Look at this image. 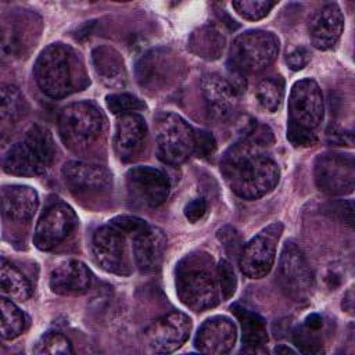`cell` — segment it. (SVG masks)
Instances as JSON below:
<instances>
[{
  "mask_svg": "<svg viewBox=\"0 0 355 355\" xmlns=\"http://www.w3.org/2000/svg\"><path fill=\"white\" fill-rule=\"evenodd\" d=\"M324 115V101L319 85L313 79L297 80L288 97V122L313 130Z\"/></svg>",
  "mask_w": 355,
  "mask_h": 355,
  "instance_id": "cell-12",
  "label": "cell"
},
{
  "mask_svg": "<svg viewBox=\"0 0 355 355\" xmlns=\"http://www.w3.org/2000/svg\"><path fill=\"white\" fill-rule=\"evenodd\" d=\"M344 301L348 302L347 311H348V312H352V291H348V294H347V297L344 298Z\"/></svg>",
  "mask_w": 355,
  "mask_h": 355,
  "instance_id": "cell-45",
  "label": "cell"
},
{
  "mask_svg": "<svg viewBox=\"0 0 355 355\" xmlns=\"http://www.w3.org/2000/svg\"><path fill=\"white\" fill-rule=\"evenodd\" d=\"M232 312L236 315L240 323L243 344L247 348H251L250 351L257 352L268 343V331L263 318L239 304L232 306Z\"/></svg>",
  "mask_w": 355,
  "mask_h": 355,
  "instance_id": "cell-27",
  "label": "cell"
},
{
  "mask_svg": "<svg viewBox=\"0 0 355 355\" xmlns=\"http://www.w3.org/2000/svg\"><path fill=\"white\" fill-rule=\"evenodd\" d=\"M0 290L10 300L25 301L32 294V287L21 270L6 258L0 263Z\"/></svg>",
  "mask_w": 355,
  "mask_h": 355,
  "instance_id": "cell-29",
  "label": "cell"
},
{
  "mask_svg": "<svg viewBox=\"0 0 355 355\" xmlns=\"http://www.w3.org/2000/svg\"><path fill=\"white\" fill-rule=\"evenodd\" d=\"M237 338L236 324L226 316H212L198 329L194 345L202 354L222 355L232 351Z\"/></svg>",
  "mask_w": 355,
  "mask_h": 355,
  "instance_id": "cell-18",
  "label": "cell"
},
{
  "mask_svg": "<svg viewBox=\"0 0 355 355\" xmlns=\"http://www.w3.org/2000/svg\"><path fill=\"white\" fill-rule=\"evenodd\" d=\"M105 130L101 110L90 101H78L64 107L58 115V133L73 153L85 154L100 140Z\"/></svg>",
  "mask_w": 355,
  "mask_h": 355,
  "instance_id": "cell-5",
  "label": "cell"
},
{
  "mask_svg": "<svg viewBox=\"0 0 355 355\" xmlns=\"http://www.w3.org/2000/svg\"><path fill=\"white\" fill-rule=\"evenodd\" d=\"M93 283L90 269L80 261L69 259L57 265L49 279L53 293L60 295H80L85 294Z\"/></svg>",
  "mask_w": 355,
  "mask_h": 355,
  "instance_id": "cell-23",
  "label": "cell"
},
{
  "mask_svg": "<svg viewBox=\"0 0 355 355\" xmlns=\"http://www.w3.org/2000/svg\"><path fill=\"white\" fill-rule=\"evenodd\" d=\"M92 64L101 79L108 87H122L126 83V69L121 54L110 47L100 46L92 53Z\"/></svg>",
  "mask_w": 355,
  "mask_h": 355,
  "instance_id": "cell-26",
  "label": "cell"
},
{
  "mask_svg": "<svg viewBox=\"0 0 355 355\" xmlns=\"http://www.w3.org/2000/svg\"><path fill=\"white\" fill-rule=\"evenodd\" d=\"M344 29V15L336 3H329L313 12L308 22L311 43L318 50L334 47Z\"/></svg>",
  "mask_w": 355,
  "mask_h": 355,
  "instance_id": "cell-21",
  "label": "cell"
},
{
  "mask_svg": "<svg viewBox=\"0 0 355 355\" xmlns=\"http://www.w3.org/2000/svg\"><path fill=\"white\" fill-rule=\"evenodd\" d=\"M146 139L147 125L141 115L132 112L118 118L114 133V148L122 161L135 159L144 148Z\"/></svg>",
  "mask_w": 355,
  "mask_h": 355,
  "instance_id": "cell-22",
  "label": "cell"
},
{
  "mask_svg": "<svg viewBox=\"0 0 355 355\" xmlns=\"http://www.w3.org/2000/svg\"><path fill=\"white\" fill-rule=\"evenodd\" d=\"M216 272H218V283H219L222 300H229L230 297H233L237 287L234 269L229 261L222 259L216 265Z\"/></svg>",
  "mask_w": 355,
  "mask_h": 355,
  "instance_id": "cell-37",
  "label": "cell"
},
{
  "mask_svg": "<svg viewBox=\"0 0 355 355\" xmlns=\"http://www.w3.org/2000/svg\"><path fill=\"white\" fill-rule=\"evenodd\" d=\"M176 293L190 309L214 308L222 300L214 258L202 251L187 254L176 265Z\"/></svg>",
  "mask_w": 355,
  "mask_h": 355,
  "instance_id": "cell-3",
  "label": "cell"
},
{
  "mask_svg": "<svg viewBox=\"0 0 355 355\" xmlns=\"http://www.w3.org/2000/svg\"><path fill=\"white\" fill-rule=\"evenodd\" d=\"M107 108L115 115L132 114L146 108V104L133 94L129 93H114L105 97Z\"/></svg>",
  "mask_w": 355,
  "mask_h": 355,
  "instance_id": "cell-35",
  "label": "cell"
},
{
  "mask_svg": "<svg viewBox=\"0 0 355 355\" xmlns=\"http://www.w3.org/2000/svg\"><path fill=\"white\" fill-rule=\"evenodd\" d=\"M176 64L166 50L148 51L137 64V78L141 86L161 89L173 80Z\"/></svg>",
  "mask_w": 355,
  "mask_h": 355,
  "instance_id": "cell-24",
  "label": "cell"
},
{
  "mask_svg": "<svg viewBox=\"0 0 355 355\" xmlns=\"http://www.w3.org/2000/svg\"><path fill=\"white\" fill-rule=\"evenodd\" d=\"M126 237L123 232L111 223L96 229L92 237V251L96 263L101 269L115 275L130 273Z\"/></svg>",
  "mask_w": 355,
  "mask_h": 355,
  "instance_id": "cell-11",
  "label": "cell"
},
{
  "mask_svg": "<svg viewBox=\"0 0 355 355\" xmlns=\"http://www.w3.org/2000/svg\"><path fill=\"white\" fill-rule=\"evenodd\" d=\"M313 176L318 189L330 196H345L355 187V159L347 153L319 154L313 165Z\"/></svg>",
  "mask_w": 355,
  "mask_h": 355,
  "instance_id": "cell-9",
  "label": "cell"
},
{
  "mask_svg": "<svg viewBox=\"0 0 355 355\" xmlns=\"http://www.w3.org/2000/svg\"><path fill=\"white\" fill-rule=\"evenodd\" d=\"M33 73L39 89L51 98L67 97L89 85L82 58L62 43H51L39 54Z\"/></svg>",
  "mask_w": 355,
  "mask_h": 355,
  "instance_id": "cell-2",
  "label": "cell"
},
{
  "mask_svg": "<svg viewBox=\"0 0 355 355\" xmlns=\"http://www.w3.org/2000/svg\"><path fill=\"white\" fill-rule=\"evenodd\" d=\"M277 280L287 297L297 302H306L313 291V273L300 247L287 241L283 245L279 266Z\"/></svg>",
  "mask_w": 355,
  "mask_h": 355,
  "instance_id": "cell-8",
  "label": "cell"
},
{
  "mask_svg": "<svg viewBox=\"0 0 355 355\" xmlns=\"http://www.w3.org/2000/svg\"><path fill=\"white\" fill-rule=\"evenodd\" d=\"M191 320L182 312H169L154 320L144 331L147 348L157 354H169L180 348L190 336Z\"/></svg>",
  "mask_w": 355,
  "mask_h": 355,
  "instance_id": "cell-14",
  "label": "cell"
},
{
  "mask_svg": "<svg viewBox=\"0 0 355 355\" xmlns=\"http://www.w3.org/2000/svg\"><path fill=\"white\" fill-rule=\"evenodd\" d=\"M320 330L309 329L305 324L297 327L293 333V341L297 345V348L304 354H322V336Z\"/></svg>",
  "mask_w": 355,
  "mask_h": 355,
  "instance_id": "cell-34",
  "label": "cell"
},
{
  "mask_svg": "<svg viewBox=\"0 0 355 355\" xmlns=\"http://www.w3.org/2000/svg\"><path fill=\"white\" fill-rule=\"evenodd\" d=\"M225 43V36L216 28L204 25L190 35L187 47L197 57L204 60H218L223 53Z\"/></svg>",
  "mask_w": 355,
  "mask_h": 355,
  "instance_id": "cell-28",
  "label": "cell"
},
{
  "mask_svg": "<svg viewBox=\"0 0 355 355\" xmlns=\"http://www.w3.org/2000/svg\"><path fill=\"white\" fill-rule=\"evenodd\" d=\"M1 308V337L4 340H12L18 337L26 327L25 313L6 297L0 298Z\"/></svg>",
  "mask_w": 355,
  "mask_h": 355,
  "instance_id": "cell-31",
  "label": "cell"
},
{
  "mask_svg": "<svg viewBox=\"0 0 355 355\" xmlns=\"http://www.w3.org/2000/svg\"><path fill=\"white\" fill-rule=\"evenodd\" d=\"M154 128L157 155L162 162L179 165L194 153V129L178 114L159 112Z\"/></svg>",
  "mask_w": 355,
  "mask_h": 355,
  "instance_id": "cell-7",
  "label": "cell"
},
{
  "mask_svg": "<svg viewBox=\"0 0 355 355\" xmlns=\"http://www.w3.org/2000/svg\"><path fill=\"white\" fill-rule=\"evenodd\" d=\"M275 352H276V354H279V352H286V354H294V351H293V349H290V348H287V347H277V348H275Z\"/></svg>",
  "mask_w": 355,
  "mask_h": 355,
  "instance_id": "cell-46",
  "label": "cell"
},
{
  "mask_svg": "<svg viewBox=\"0 0 355 355\" xmlns=\"http://www.w3.org/2000/svg\"><path fill=\"white\" fill-rule=\"evenodd\" d=\"M55 157V146L50 132L39 125L26 130L4 155L3 169L17 176H37L47 172Z\"/></svg>",
  "mask_w": 355,
  "mask_h": 355,
  "instance_id": "cell-4",
  "label": "cell"
},
{
  "mask_svg": "<svg viewBox=\"0 0 355 355\" xmlns=\"http://www.w3.org/2000/svg\"><path fill=\"white\" fill-rule=\"evenodd\" d=\"M126 189L135 204L155 208L168 198L169 180L157 168L133 166L126 172Z\"/></svg>",
  "mask_w": 355,
  "mask_h": 355,
  "instance_id": "cell-16",
  "label": "cell"
},
{
  "mask_svg": "<svg viewBox=\"0 0 355 355\" xmlns=\"http://www.w3.org/2000/svg\"><path fill=\"white\" fill-rule=\"evenodd\" d=\"M287 139L294 147H309L316 141L313 130L293 122H288L287 125Z\"/></svg>",
  "mask_w": 355,
  "mask_h": 355,
  "instance_id": "cell-39",
  "label": "cell"
},
{
  "mask_svg": "<svg viewBox=\"0 0 355 355\" xmlns=\"http://www.w3.org/2000/svg\"><path fill=\"white\" fill-rule=\"evenodd\" d=\"M279 54V39L261 29L239 35L230 47L229 67L241 73H257L266 69Z\"/></svg>",
  "mask_w": 355,
  "mask_h": 355,
  "instance_id": "cell-6",
  "label": "cell"
},
{
  "mask_svg": "<svg viewBox=\"0 0 355 355\" xmlns=\"http://www.w3.org/2000/svg\"><path fill=\"white\" fill-rule=\"evenodd\" d=\"M258 103L268 111H276L284 97V82L282 78H266L261 80L255 90Z\"/></svg>",
  "mask_w": 355,
  "mask_h": 355,
  "instance_id": "cell-32",
  "label": "cell"
},
{
  "mask_svg": "<svg viewBox=\"0 0 355 355\" xmlns=\"http://www.w3.org/2000/svg\"><path fill=\"white\" fill-rule=\"evenodd\" d=\"M42 24L35 12L19 11L10 15V22L4 19L1 28L3 54L21 55L26 49L35 47Z\"/></svg>",
  "mask_w": 355,
  "mask_h": 355,
  "instance_id": "cell-17",
  "label": "cell"
},
{
  "mask_svg": "<svg viewBox=\"0 0 355 355\" xmlns=\"http://www.w3.org/2000/svg\"><path fill=\"white\" fill-rule=\"evenodd\" d=\"M61 173L65 186L76 197L103 196L112 189L111 172L98 164L69 161L62 166Z\"/></svg>",
  "mask_w": 355,
  "mask_h": 355,
  "instance_id": "cell-13",
  "label": "cell"
},
{
  "mask_svg": "<svg viewBox=\"0 0 355 355\" xmlns=\"http://www.w3.org/2000/svg\"><path fill=\"white\" fill-rule=\"evenodd\" d=\"M201 90L208 115L215 121L227 119L237 107L239 93L227 79L208 73L201 80Z\"/></svg>",
  "mask_w": 355,
  "mask_h": 355,
  "instance_id": "cell-20",
  "label": "cell"
},
{
  "mask_svg": "<svg viewBox=\"0 0 355 355\" xmlns=\"http://www.w3.org/2000/svg\"><path fill=\"white\" fill-rule=\"evenodd\" d=\"M110 223L130 237H133L135 234L141 232L148 225L144 219L137 218V216H130V215L116 216V218L111 219Z\"/></svg>",
  "mask_w": 355,
  "mask_h": 355,
  "instance_id": "cell-41",
  "label": "cell"
},
{
  "mask_svg": "<svg viewBox=\"0 0 355 355\" xmlns=\"http://www.w3.org/2000/svg\"><path fill=\"white\" fill-rule=\"evenodd\" d=\"M205 211H207L205 200L204 198H196V200H191L189 204H186L184 216L190 222H197L198 219H201L204 216Z\"/></svg>",
  "mask_w": 355,
  "mask_h": 355,
  "instance_id": "cell-43",
  "label": "cell"
},
{
  "mask_svg": "<svg viewBox=\"0 0 355 355\" xmlns=\"http://www.w3.org/2000/svg\"><path fill=\"white\" fill-rule=\"evenodd\" d=\"M39 205L36 190L28 186L14 184L1 189V207L6 218L14 222H29Z\"/></svg>",
  "mask_w": 355,
  "mask_h": 355,
  "instance_id": "cell-25",
  "label": "cell"
},
{
  "mask_svg": "<svg viewBox=\"0 0 355 355\" xmlns=\"http://www.w3.org/2000/svg\"><path fill=\"white\" fill-rule=\"evenodd\" d=\"M311 60V53L306 47H295L291 53L287 54L286 62L293 71L302 69Z\"/></svg>",
  "mask_w": 355,
  "mask_h": 355,
  "instance_id": "cell-42",
  "label": "cell"
},
{
  "mask_svg": "<svg viewBox=\"0 0 355 355\" xmlns=\"http://www.w3.org/2000/svg\"><path fill=\"white\" fill-rule=\"evenodd\" d=\"M78 225L75 211L65 202L58 201L42 214L33 234V244L42 251H50L62 243Z\"/></svg>",
  "mask_w": 355,
  "mask_h": 355,
  "instance_id": "cell-15",
  "label": "cell"
},
{
  "mask_svg": "<svg viewBox=\"0 0 355 355\" xmlns=\"http://www.w3.org/2000/svg\"><path fill=\"white\" fill-rule=\"evenodd\" d=\"M218 240L222 243L226 254L232 258L234 257H240V252L243 250V240L240 233L232 227V226H223L222 229L218 230L216 233Z\"/></svg>",
  "mask_w": 355,
  "mask_h": 355,
  "instance_id": "cell-38",
  "label": "cell"
},
{
  "mask_svg": "<svg viewBox=\"0 0 355 355\" xmlns=\"http://www.w3.org/2000/svg\"><path fill=\"white\" fill-rule=\"evenodd\" d=\"M28 111V104L18 90L12 85H4L1 87V121L3 125L17 123Z\"/></svg>",
  "mask_w": 355,
  "mask_h": 355,
  "instance_id": "cell-30",
  "label": "cell"
},
{
  "mask_svg": "<svg viewBox=\"0 0 355 355\" xmlns=\"http://www.w3.org/2000/svg\"><path fill=\"white\" fill-rule=\"evenodd\" d=\"M233 8L239 15L245 19L257 21L269 14V11L276 6L275 1H259V0H239L232 3Z\"/></svg>",
  "mask_w": 355,
  "mask_h": 355,
  "instance_id": "cell-36",
  "label": "cell"
},
{
  "mask_svg": "<svg viewBox=\"0 0 355 355\" xmlns=\"http://www.w3.org/2000/svg\"><path fill=\"white\" fill-rule=\"evenodd\" d=\"M304 324H305L306 327H309V329L319 330V329L323 327L324 322H323V318H322L320 315H318V313H311V315H308V316L305 318Z\"/></svg>",
  "mask_w": 355,
  "mask_h": 355,
  "instance_id": "cell-44",
  "label": "cell"
},
{
  "mask_svg": "<svg viewBox=\"0 0 355 355\" xmlns=\"http://www.w3.org/2000/svg\"><path fill=\"white\" fill-rule=\"evenodd\" d=\"M133 258L141 273H153L159 269L166 250V236L162 229L147 225L132 237Z\"/></svg>",
  "mask_w": 355,
  "mask_h": 355,
  "instance_id": "cell-19",
  "label": "cell"
},
{
  "mask_svg": "<svg viewBox=\"0 0 355 355\" xmlns=\"http://www.w3.org/2000/svg\"><path fill=\"white\" fill-rule=\"evenodd\" d=\"M33 354H54V355H67L73 354L71 341L58 331H47L44 333L33 345Z\"/></svg>",
  "mask_w": 355,
  "mask_h": 355,
  "instance_id": "cell-33",
  "label": "cell"
},
{
  "mask_svg": "<svg viewBox=\"0 0 355 355\" xmlns=\"http://www.w3.org/2000/svg\"><path fill=\"white\" fill-rule=\"evenodd\" d=\"M216 150V140L207 130H194V154L200 158H209Z\"/></svg>",
  "mask_w": 355,
  "mask_h": 355,
  "instance_id": "cell-40",
  "label": "cell"
},
{
  "mask_svg": "<svg viewBox=\"0 0 355 355\" xmlns=\"http://www.w3.org/2000/svg\"><path fill=\"white\" fill-rule=\"evenodd\" d=\"M282 233L283 223L275 222L262 229L243 247L239 257V265L247 277L261 279L270 272Z\"/></svg>",
  "mask_w": 355,
  "mask_h": 355,
  "instance_id": "cell-10",
  "label": "cell"
},
{
  "mask_svg": "<svg viewBox=\"0 0 355 355\" xmlns=\"http://www.w3.org/2000/svg\"><path fill=\"white\" fill-rule=\"evenodd\" d=\"M220 172L230 190L241 198L255 200L275 189L280 171L261 147L247 139L232 144L220 158Z\"/></svg>",
  "mask_w": 355,
  "mask_h": 355,
  "instance_id": "cell-1",
  "label": "cell"
}]
</instances>
